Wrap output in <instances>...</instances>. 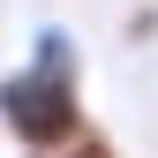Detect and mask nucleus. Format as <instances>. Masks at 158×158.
<instances>
[{"mask_svg":"<svg viewBox=\"0 0 158 158\" xmlns=\"http://www.w3.org/2000/svg\"><path fill=\"white\" fill-rule=\"evenodd\" d=\"M0 128L15 135V151H45V158H60L75 135L90 128V113H83V90L15 68V75H0Z\"/></svg>","mask_w":158,"mask_h":158,"instance_id":"obj_1","label":"nucleus"},{"mask_svg":"<svg viewBox=\"0 0 158 158\" xmlns=\"http://www.w3.org/2000/svg\"><path fill=\"white\" fill-rule=\"evenodd\" d=\"M30 75L83 90V45H75V30H68V23H38V30H30Z\"/></svg>","mask_w":158,"mask_h":158,"instance_id":"obj_2","label":"nucleus"},{"mask_svg":"<svg viewBox=\"0 0 158 158\" xmlns=\"http://www.w3.org/2000/svg\"><path fill=\"white\" fill-rule=\"evenodd\" d=\"M60 158H121V151H113V135H98V128H83V135H75V143L60 151Z\"/></svg>","mask_w":158,"mask_h":158,"instance_id":"obj_3","label":"nucleus"},{"mask_svg":"<svg viewBox=\"0 0 158 158\" xmlns=\"http://www.w3.org/2000/svg\"><path fill=\"white\" fill-rule=\"evenodd\" d=\"M158 30V8H143V15H128V38H151Z\"/></svg>","mask_w":158,"mask_h":158,"instance_id":"obj_4","label":"nucleus"},{"mask_svg":"<svg viewBox=\"0 0 158 158\" xmlns=\"http://www.w3.org/2000/svg\"><path fill=\"white\" fill-rule=\"evenodd\" d=\"M23 158H45V151H23Z\"/></svg>","mask_w":158,"mask_h":158,"instance_id":"obj_5","label":"nucleus"}]
</instances>
